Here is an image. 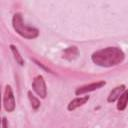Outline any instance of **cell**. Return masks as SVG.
<instances>
[{
	"mask_svg": "<svg viewBox=\"0 0 128 128\" xmlns=\"http://www.w3.org/2000/svg\"><path fill=\"white\" fill-rule=\"evenodd\" d=\"M125 54L119 47H106L95 51L91 55V60L94 64L100 67H113L123 62Z\"/></svg>",
	"mask_w": 128,
	"mask_h": 128,
	"instance_id": "6da1fadb",
	"label": "cell"
},
{
	"mask_svg": "<svg viewBox=\"0 0 128 128\" xmlns=\"http://www.w3.org/2000/svg\"><path fill=\"white\" fill-rule=\"evenodd\" d=\"M12 26L17 34L26 39H35L39 35V30L33 26L26 25L21 13H15L12 18Z\"/></svg>",
	"mask_w": 128,
	"mask_h": 128,
	"instance_id": "7a4b0ae2",
	"label": "cell"
},
{
	"mask_svg": "<svg viewBox=\"0 0 128 128\" xmlns=\"http://www.w3.org/2000/svg\"><path fill=\"white\" fill-rule=\"evenodd\" d=\"M3 107L7 112H13L16 107V101L14 97V93L12 87L10 85H6L3 94Z\"/></svg>",
	"mask_w": 128,
	"mask_h": 128,
	"instance_id": "3957f363",
	"label": "cell"
},
{
	"mask_svg": "<svg viewBox=\"0 0 128 128\" xmlns=\"http://www.w3.org/2000/svg\"><path fill=\"white\" fill-rule=\"evenodd\" d=\"M32 89L40 98H42V99L46 98V96H47V87H46L44 77L42 75H37L33 79Z\"/></svg>",
	"mask_w": 128,
	"mask_h": 128,
	"instance_id": "277c9868",
	"label": "cell"
},
{
	"mask_svg": "<svg viewBox=\"0 0 128 128\" xmlns=\"http://www.w3.org/2000/svg\"><path fill=\"white\" fill-rule=\"evenodd\" d=\"M106 85V82L105 81H97V82H93V83H90V84H86V85H83L81 87H78L75 91V94L77 96H81L83 94H87L89 92H92V91H95L97 89H100L102 88L103 86Z\"/></svg>",
	"mask_w": 128,
	"mask_h": 128,
	"instance_id": "5b68a950",
	"label": "cell"
},
{
	"mask_svg": "<svg viewBox=\"0 0 128 128\" xmlns=\"http://www.w3.org/2000/svg\"><path fill=\"white\" fill-rule=\"evenodd\" d=\"M125 90H126V86H125L124 84H121V85L116 86L115 88H113V89L110 91V93H109V95H108V97H107V102H109V103L115 102L116 100H118V98L121 96V94H122Z\"/></svg>",
	"mask_w": 128,
	"mask_h": 128,
	"instance_id": "8992f818",
	"label": "cell"
},
{
	"mask_svg": "<svg viewBox=\"0 0 128 128\" xmlns=\"http://www.w3.org/2000/svg\"><path fill=\"white\" fill-rule=\"evenodd\" d=\"M89 100V96H79L71 100L67 106L68 111H74L75 109L79 108L80 106H83L87 101Z\"/></svg>",
	"mask_w": 128,
	"mask_h": 128,
	"instance_id": "52a82bcc",
	"label": "cell"
},
{
	"mask_svg": "<svg viewBox=\"0 0 128 128\" xmlns=\"http://www.w3.org/2000/svg\"><path fill=\"white\" fill-rule=\"evenodd\" d=\"M78 55H79V50L76 46H70V47L64 49V51L62 53V57L69 61L77 58Z\"/></svg>",
	"mask_w": 128,
	"mask_h": 128,
	"instance_id": "ba28073f",
	"label": "cell"
},
{
	"mask_svg": "<svg viewBox=\"0 0 128 128\" xmlns=\"http://www.w3.org/2000/svg\"><path fill=\"white\" fill-rule=\"evenodd\" d=\"M127 104H128V89H126L121 94V96L118 98V100H117V109L119 111H123V110H125Z\"/></svg>",
	"mask_w": 128,
	"mask_h": 128,
	"instance_id": "9c48e42d",
	"label": "cell"
},
{
	"mask_svg": "<svg viewBox=\"0 0 128 128\" xmlns=\"http://www.w3.org/2000/svg\"><path fill=\"white\" fill-rule=\"evenodd\" d=\"M9 48H10V50H11L13 56H14L15 61H16L20 66H23V65H24V60H23V57L21 56V54H20L18 48H17L15 45H13V44H11V45L9 46Z\"/></svg>",
	"mask_w": 128,
	"mask_h": 128,
	"instance_id": "30bf717a",
	"label": "cell"
},
{
	"mask_svg": "<svg viewBox=\"0 0 128 128\" xmlns=\"http://www.w3.org/2000/svg\"><path fill=\"white\" fill-rule=\"evenodd\" d=\"M27 95H28V99H29V101H30L31 107H32L34 110H37V109L40 107V105H41L40 100H39V99H38V98H37L31 91H28Z\"/></svg>",
	"mask_w": 128,
	"mask_h": 128,
	"instance_id": "8fae6325",
	"label": "cell"
},
{
	"mask_svg": "<svg viewBox=\"0 0 128 128\" xmlns=\"http://www.w3.org/2000/svg\"><path fill=\"white\" fill-rule=\"evenodd\" d=\"M2 128H8V120L6 117H2Z\"/></svg>",
	"mask_w": 128,
	"mask_h": 128,
	"instance_id": "7c38bea8",
	"label": "cell"
}]
</instances>
